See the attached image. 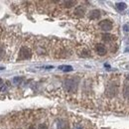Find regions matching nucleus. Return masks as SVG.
<instances>
[{"label": "nucleus", "instance_id": "f257e3e1", "mask_svg": "<svg viewBox=\"0 0 129 129\" xmlns=\"http://www.w3.org/2000/svg\"><path fill=\"white\" fill-rule=\"evenodd\" d=\"M78 86V80L76 78H68L64 81V87L68 92L74 93L76 91Z\"/></svg>", "mask_w": 129, "mask_h": 129}, {"label": "nucleus", "instance_id": "6ab92c4d", "mask_svg": "<svg viewBox=\"0 0 129 129\" xmlns=\"http://www.w3.org/2000/svg\"><path fill=\"white\" fill-rule=\"evenodd\" d=\"M28 129H36V128H35V126L31 125V126H29V127H28Z\"/></svg>", "mask_w": 129, "mask_h": 129}, {"label": "nucleus", "instance_id": "423d86ee", "mask_svg": "<svg viewBox=\"0 0 129 129\" xmlns=\"http://www.w3.org/2000/svg\"><path fill=\"white\" fill-rule=\"evenodd\" d=\"M88 17H89V19H91V20L99 19L100 18V11L97 10V9L91 10V12H89V14H88Z\"/></svg>", "mask_w": 129, "mask_h": 129}, {"label": "nucleus", "instance_id": "7ed1b4c3", "mask_svg": "<svg viewBox=\"0 0 129 129\" xmlns=\"http://www.w3.org/2000/svg\"><path fill=\"white\" fill-rule=\"evenodd\" d=\"M98 27L100 28V30L105 31V32H108V31H110L112 29L113 25H112V22L110 20L105 19V20H102V21L99 22V23H98Z\"/></svg>", "mask_w": 129, "mask_h": 129}, {"label": "nucleus", "instance_id": "20e7f679", "mask_svg": "<svg viewBox=\"0 0 129 129\" xmlns=\"http://www.w3.org/2000/svg\"><path fill=\"white\" fill-rule=\"evenodd\" d=\"M106 94L110 97L117 94V86H115L114 83H110V85H108L107 88H106Z\"/></svg>", "mask_w": 129, "mask_h": 129}, {"label": "nucleus", "instance_id": "6e6552de", "mask_svg": "<svg viewBox=\"0 0 129 129\" xmlns=\"http://www.w3.org/2000/svg\"><path fill=\"white\" fill-rule=\"evenodd\" d=\"M58 129H70V126H69V123L67 120H64V119H60L58 121Z\"/></svg>", "mask_w": 129, "mask_h": 129}, {"label": "nucleus", "instance_id": "2eb2a0df", "mask_svg": "<svg viewBox=\"0 0 129 129\" xmlns=\"http://www.w3.org/2000/svg\"><path fill=\"white\" fill-rule=\"evenodd\" d=\"M38 129H48V126H47V124H45V123H42V124H39Z\"/></svg>", "mask_w": 129, "mask_h": 129}, {"label": "nucleus", "instance_id": "aec40b11", "mask_svg": "<svg viewBox=\"0 0 129 129\" xmlns=\"http://www.w3.org/2000/svg\"><path fill=\"white\" fill-rule=\"evenodd\" d=\"M2 83H3V81L1 80V78H0V86H1V85H2Z\"/></svg>", "mask_w": 129, "mask_h": 129}, {"label": "nucleus", "instance_id": "a211bd4d", "mask_svg": "<svg viewBox=\"0 0 129 129\" xmlns=\"http://www.w3.org/2000/svg\"><path fill=\"white\" fill-rule=\"evenodd\" d=\"M123 30H124L126 33H129V26L128 25H124V26H123Z\"/></svg>", "mask_w": 129, "mask_h": 129}, {"label": "nucleus", "instance_id": "1a4fd4ad", "mask_svg": "<svg viewBox=\"0 0 129 129\" xmlns=\"http://www.w3.org/2000/svg\"><path fill=\"white\" fill-rule=\"evenodd\" d=\"M59 70L63 71V72H72L74 69H72V66L64 65V66H60V67H59Z\"/></svg>", "mask_w": 129, "mask_h": 129}, {"label": "nucleus", "instance_id": "4468645a", "mask_svg": "<svg viewBox=\"0 0 129 129\" xmlns=\"http://www.w3.org/2000/svg\"><path fill=\"white\" fill-rule=\"evenodd\" d=\"M23 81V78H22L21 76H16L13 78V82L15 83V85H19V83H21V81Z\"/></svg>", "mask_w": 129, "mask_h": 129}, {"label": "nucleus", "instance_id": "f8f14e48", "mask_svg": "<svg viewBox=\"0 0 129 129\" xmlns=\"http://www.w3.org/2000/svg\"><path fill=\"white\" fill-rule=\"evenodd\" d=\"M123 95L129 99V85H126L123 88Z\"/></svg>", "mask_w": 129, "mask_h": 129}, {"label": "nucleus", "instance_id": "ddd939ff", "mask_svg": "<svg viewBox=\"0 0 129 129\" xmlns=\"http://www.w3.org/2000/svg\"><path fill=\"white\" fill-rule=\"evenodd\" d=\"M64 4H65V6H66V7L71 8V7L74 6V5H76V1H65V2H64Z\"/></svg>", "mask_w": 129, "mask_h": 129}, {"label": "nucleus", "instance_id": "412c9836", "mask_svg": "<svg viewBox=\"0 0 129 129\" xmlns=\"http://www.w3.org/2000/svg\"><path fill=\"white\" fill-rule=\"evenodd\" d=\"M2 70H4V68H0V71H2Z\"/></svg>", "mask_w": 129, "mask_h": 129}, {"label": "nucleus", "instance_id": "f03ea898", "mask_svg": "<svg viewBox=\"0 0 129 129\" xmlns=\"http://www.w3.org/2000/svg\"><path fill=\"white\" fill-rule=\"evenodd\" d=\"M32 56V53L30 51L29 48L27 47H22L20 49V52H19V57H18V60H28L30 59Z\"/></svg>", "mask_w": 129, "mask_h": 129}, {"label": "nucleus", "instance_id": "39448f33", "mask_svg": "<svg viewBox=\"0 0 129 129\" xmlns=\"http://www.w3.org/2000/svg\"><path fill=\"white\" fill-rule=\"evenodd\" d=\"M95 51H96V53L99 56H104V55H106V53H107V50H106L105 46L102 44H97L96 46H95Z\"/></svg>", "mask_w": 129, "mask_h": 129}, {"label": "nucleus", "instance_id": "9b49d317", "mask_svg": "<svg viewBox=\"0 0 129 129\" xmlns=\"http://www.w3.org/2000/svg\"><path fill=\"white\" fill-rule=\"evenodd\" d=\"M115 6H116V9L118 10V11H123V10H125L126 7H127L126 4L124 2H118V3H116Z\"/></svg>", "mask_w": 129, "mask_h": 129}, {"label": "nucleus", "instance_id": "5701e85b", "mask_svg": "<svg viewBox=\"0 0 129 129\" xmlns=\"http://www.w3.org/2000/svg\"><path fill=\"white\" fill-rule=\"evenodd\" d=\"M16 129H22V128H16Z\"/></svg>", "mask_w": 129, "mask_h": 129}, {"label": "nucleus", "instance_id": "f3484780", "mask_svg": "<svg viewBox=\"0 0 129 129\" xmlns=\"http://www.w3.org/2000/svg\"><path fill=\"white\" fill-rule=\"evenodd\" d=\"M81 53H88L87 51H82ZM81 57H85V58H86V57H89V54H81V55H80Z\"/></svg>", "mask_w": 129, "mask_h": 129}, {"label": "nucleus", "instance_id": "9d476101", "mask_svg": "<svg viewBox=\"0 0 129 129\" xmlns=\"http://www.w3.org/2000/svg\"><path fill=\"white\" fill-rule=\"evenodd\" d=\"M114 36H112L111 34H108V33H105V34H103L102 35V40L103 41H105V42H110V41H112L113 40V38Z\"/></svg>", "mask_w": 129, "mask_h": 129}, {"label": "nucleus", "instance_id": "dca6fc26", "mask_svg": "<svg viewBox=\"0 0 129 129\" xmlns=\"http://www.w3.org/2000/svg\"><path fill=\"white\" fill-rule=\"evenodd\" d=\"M4 56V48L2 46H0V59Z\"/></svg>", "mask_w": 129, "mask_h": 129}, {"label": "nucleus", "instance_id": "4be33fe9", "mask_svg": "<svg viewBox=\"0 0 129 129\" xmlns=\"http://www.w3.org/2000/svg\"><path fill=\"white\" fill-rule=\"evenodd\" d=\"M127 80H129V75H128V76H127Z\"/></svg>", "mask_w": 129, "mask_h": 129}, {"label": "nucleus", "instance_id": "0eeeda50", "mask_svg": "<svg viewBox=\"0 0 129 129\" xmlns=\"http://www.w3.org/2000/svg\"><path fill=\"white\" fill-rule=\"evenodd\" d=\"M75 15L76 17H82V16H85V13H86V9L85 7L82 6H77L76 9H75Z\"/></svg>", "mask_w": 129, "mask_h": 129}]
</instances>
